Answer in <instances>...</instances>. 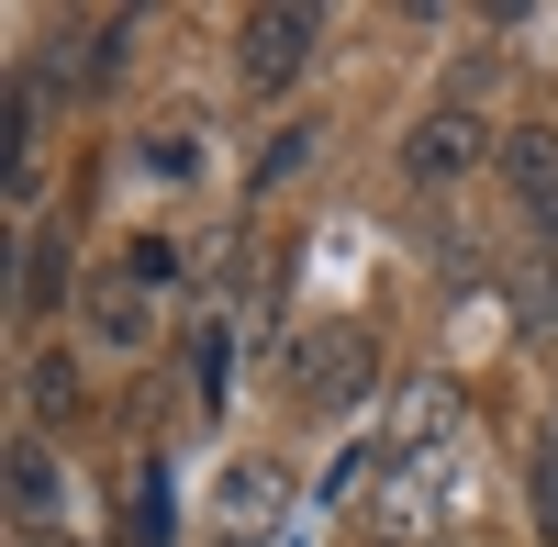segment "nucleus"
Here are the masks:
<instances>
[{
  "label": "nucleus",
  "instance_id": "3",
  "mask_svg": "<svg viewBox=\"0 0 558 547\" xmlns=\"http://www.w3.org/2000/svg\"><path fill=\"white\" fill-rule=\"evenodd\" d=\"M502 179H514V202H558V123H514L502 134Z\"/></svg>",
  "mask_w": 558,
  "mask_h": 547
},
{
  "label": "nucleus",
  "instance_id": "4",
  "mask_svg": "<svg viewBox=\"0 0 558 547\" xmlns=\"http://www.w3.org/2000/svg\"><path fill=\"white\" fill-rule=\"evenodd\" d=\"M12 514L23 525L57 514V459H45V436H12Z\"/></svg>",
  "mask_w": 558,
  "mask_h": 547
},
{
  "label": "nucleus",
  "instance_id": "9",
  "mask_svg": "<svg viewBox=\"0 0 558 547\" xmlns=\"http://www.w3.org/2000/svg\"><path fill=\"white\" fill-rule=\"evenodd\" d=\"M146 168H157V179H191V168H202V146H191V123H179V134H157V146H146Z\"/></svg>",
  "mask_w": 558,
  "mask_h": 547
},
{
  "label": "nucleus",
  "instance_id": "7",
  "mask_svg": "<svg viewBox=\"0 0 558 547\" xmlns=\"http://www.w3.org/2000/svg\"><path fill=\"white\" fill-rule=\"evenodd\" d=\"M34 414H78V369L68 357H34Z\"/></svg>",
  "mask_w": 558,
  "mask_h": 547
},
{
  "label": "nucleus",
  "instance_id": "6",
  "mask_svg": "<svg viewBox=\"0 0 558 547\" xmlns=\"http://www.w3.org/2000/svg\"><path fill=\"white\" fill-rule=\"evenodd\" d=\"M146 336H157L146 291H134V280H112V291H101V347H146Z\"/></svg>",
  "mask_w": 558,
  "mask_h": 547
},
{
  "label": "nucleus",
  "instance_id": "2",
  "mask_svg": "<svg viewBox=\"0 0 558 547\" xmlns=\"http://www.w3.org/2000/svg\"><path fill=\"white\" fill-rule=\"evenodd\" d=\"M481 157H502V146H492V134H481L470 112H425V123L402 134V168L425 179V191H447V179H470Z\"/></svg>",
  "mask_w": 558,
  "mask_h": 547
},
{
  "label": "nucleus",
  "instance_id": "10",
  "mask_svg": "<svg viewBox=\"0 0 558 547\" xmlns=\"http://www.w3.org/2000/svg\"><path fill=\"white\" fill-rule=\"evenodd\" d=\"M525 325L558 336V268H536V280H525Z\"/></svg>",
  "mask_w": 558,
  "mask_h": 547
},
{
  "label": "nucleus",
  "instance_id": "8",
  "mask_svg": "<svg viewBox=\"0 0 558 547\" xmlns=\"http://www.w3.org/2000/svg\"><path fill=\"white\" fill-rule=\"evenodd\" d=\"M536 536H547V547H558V436H547V447H536Z\"/></svg>",
  "mask_w": 558,
  "mask_h": 547
},
{
  "label": "nucleus",
  "instance_id": "1",
  "mask_svg": "<svg viewBox=\"0 0 558 547\" xmlns=\"http://www.w3.org/2000/svg\"><path fill=\"white\" fill-rule=\"evenodd\" d=\"M313 45H324V12H246L235 23V78L246 89H291L313 68Z\"/></svg>",
  "mask_w": 558,
  "mask_h": 547
},
{
  "label": "nucleus",
  "instance_id": "5",
  "mask_svg": "<svg viewBox=\"0 0 558 547\" xmlns=\"http://www.w3.org/2000/svg\"><path fill=\"white\" fill-rule=\"evenodd\" d=\"M357 380H368V347H357V336H324V347H313V369H302L313 402H336V391H357Z\"/></svg>",
  "mask_w": 558,
  "mask_h": 547
}]
</instances>
